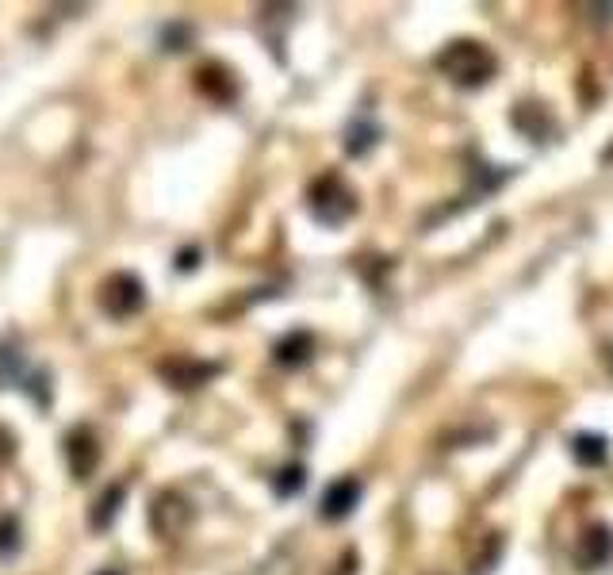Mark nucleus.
Here are the masks:
<instances>
[{
	"mask_svg": "<svg viewBox=\"0 0 613 575\" xmlns=\"http://www.w3.org/2000/svg\"><path fill=\"white\" fill-rule=\"evenodd\" d=\"M146 303V288L135 273H115L100 284V311L108 319H131Z\"/></svg>",
	"mask_w": 613,
	"mask_h": 575,
	"instance_id": "obj_1",
	"label": "nucleus"
},
{
	"mask_svg": "<svg viewBox=\"0 0 613 575\" xmlns=\"http://www.w3.org/2000/svg\"><path fill=\"white\" fill-rule=\"evenodd\" d=\"M150 526H154L158 537H177V533H184V526H188V506H184L181 495H173V491L158 495L154 506H150Z\"/></svg>",
	"mask_w": 613,
	"mask_h": 575,
	"instance_id": "obj_2",
	"label": "nucleus"
},
{
	"mask_svg": "<svg viewBox=\"0 0 613 575\" xmlns=\"http://www.w3.org/2000/svg\"><path fill=\"white\" fill-rule=\"evenodd\" d=\"M66 457H69L73 476H77V480H89L96 460H100V449H96V441H92L89 430H73V434L66 437Z\"/></svg>",
	"mask_w": 613,
	"mask_h": 575,
	"instance_id": "obj_3",
	"label": "nucleus"
},
{
	"mask_svg": "<svg viewBox=\"0 0 613 575\" xmlns=\"http://www.w3.org/2000/svg\"><path fill=\"white\" fill-rule=\"evenodd\" d=\"M357 503V483H334L330 487V495L322 499V514L326 518H341V514H349Z\"/></svg>",
	"mask_w": 613,
	"mask_h": 575,
	"instance_id": "obj_4",
	"label": "nucleus"
},
{
	"mask_svg": "<svg viewBox=\"0 0 613 575\" xmlns=\"http://www.w3.org/2000/svg\"><path fill=\"white\" fill-rule=\"evenodd\" d=\"M119 499H123V487H112L100 503H96V510H92V526L96 529H108L112 526V518L119 514Z\"/></svg>",
	"mask_w": 613,
	"mask_h": 575,
	"instance_id": "obj_5",
	"label": "nucleus"
},
{
	"mask_svg": "<svg viewBox=\"0 0 613 575\" xmlns=\"http://www.w3.org/2000/svg\"><path fill=\"white\" fill-rule=\"evenodd\" d=\"M12 457V434L8 430H0V460Z\"/></svg>",
	"mask_w": 613,
	"mask_h": 575,
	"instance_id": "obj_6",
	"label": "nucleus"
}]
</instances>
